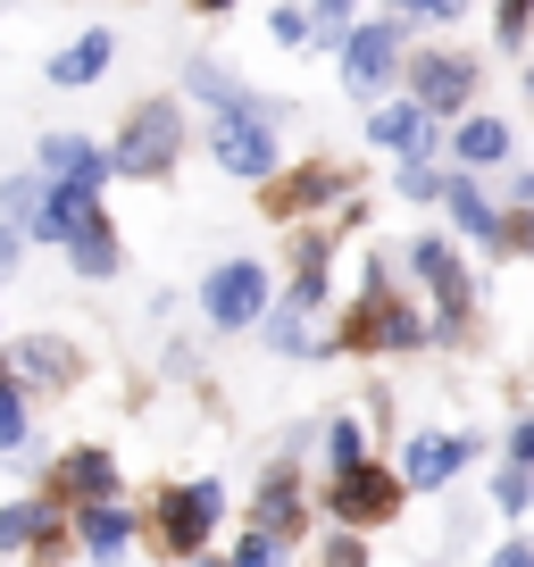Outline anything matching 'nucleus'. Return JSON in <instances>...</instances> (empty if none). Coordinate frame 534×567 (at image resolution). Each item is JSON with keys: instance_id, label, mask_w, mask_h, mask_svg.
I'll return each instance as SVG.
<instances>
[{"instance_id": "nucleus-33", "label": "nucleus", "mask_w": 534, "mask_h": 567, "mask_svg": "<svg viewBox=\"0 0 534 567\" xmlns=\"http://www.w3.org/2000/svg\"><path fill=\"white\" fill-rule=\"evenodd\" d=\"M493 509L501 517H526L534 509V467H517V460L501 467V476H493Z\"/></svg>"}, {"instance_id": "nucleus-4", "label": "nucleus", "mask_w": 534, "mask_h": 567, "mask_svg": "<svg viewBox=\"0 0 534 567\" xmlns=\"http://www.w3.org/2000/svg\"><path fill=\"white\" fill-rule=\"evenodd\" d=\"M410 25L392 18V9H376V18H359L351 34H342V51H335V75H342V92H351L359 109H376V101H392L401 92V68H410Z\"/></svg>"}, {"instance_id": "nucleus-6", "label": "nucleus", "mask_w": 534, "mask_h": 567, "mask_svg": "<svg viewBox=\"0 0 534 567\" xmlns=\"http://www.w3.org/2000/svg\"><path fill=\"white\" fill-rule=\"evenodd\" d=\"M401 92H410L434 125H460L468 109H484V59L451 51V42H427V51H410V68H401Z\"/></svg>"}, {"instance_id": "nucleus-19", "label": "nucleus", "mask_w": 534, "mask_h": 567, "mask_svg": "<svg viewBox=\"0 0 534 567\" xmlns=\"http://www.w3.org/2000/svg\"><path fill=\"white\" fill-rule=\"evenodd\" d=\"M250 526L276 534V543H301V534H309V493H301L292 467H267V476L250 484Z\"/></svg>"}, {"instance_id": "nucleus-23", "label": "nucleus", "mask_w": 534, "mask_h": 567, "mask_svg": "<svg viewBox=\"0 0 534 567\" xmlns=\"http://www.w3.org/2000/svg\"><path fill=\"white\" fill-rule=\"evenodd\" d=\"M134 534H143V517L125 509V501H92V509H75V543H84L92 567H117L125 550H134Z\"/></svg>"}, {"instance_id": "nucleus-31", "label": "nucleus", "mask_w": 534, "mask_h": 567, "mask_svg": "<svg viewBox=\"0 0 534 567\" xmlns=\"http://www.w3.org/2000/svg\"><path fill=\"white\" fill-rule=\"evenodd\" d=\"M42 193H51V176H42V167H9V176H0V217H9V226H18V217L34 209Z\"/></svg>"}, {"instance_id": "nucleus-5", "label": "nucleus", "mask_w": 534, "mask_h": 567, "mask_svg": "<svg viewBox=\"0 0 534 567\" xmlns=\"http://www.w3.org/2000/svg\"><path fill=\"white\" fill-rule=\"evenodd\" d=\"M226 484L217 476H184V484H160V501H151V550L160 559H201V550L217 543V517H226Z\"/></svg>"}, {"instance_id": "nucleus-14", "label": "nucleus", "mask_w": 534, "mask_h": 567, "mask_svg": "<svg viewBox=\"0 0 534 567\" xmlns=\"http://www.w3.org/2000/svg\"><path fill=\"white\" fill-rule=\"evenodd\" d=\"M0 359L18 368V384L34 392V401H42V392H75V384H84V351H75L68 334H9Z\"/></svg>"}, {"instance_id": "nucleus-39", "label": "nucleus", "mask_w": 534, "mask_h": 567, "mask_svg": "<svg viewBox=\"0 0 534 567\" xmlns=\"http://www.w3.org/2000/svg\"><path fill=\"white\" fill-rule=\"evenodd\" d=\"M484 567H534V543H501V550H493Z\"/></svg>"}, {"instance_id": "nucleus-2", "label": "nucleus", "mask_w": 534, "mask_h": 567, "mask_svg": "<svg viewBox=\"0 0 534 567\" xmlns=\"http://www.w3.org/2000/svg\"><path fill=\"white\" fill-rule=\"evenodd\" d=\"M184 142H193L184 101L176 92H143V101L117 117V134H109V176L117 184H176Z\"/></svg>"}, {"instance_id": "nucleus-35", "label": "nucleus", "mask_w": 534, "mask_h": 567, "mask_svg": "<svg viewBox=\"0 0 534 567\" xmlns=\"http://www.w3.org/2000/svg\"><path fill=\"white\" fill-rule=\"evenodd\" d=\"M25 226H9V217H0V292H9V284H18V267H25Z\"/></svg>"}, {"instance_id": "nucleus-34", "label": "nucleus", "mask_w": 534, "mask_h": 567, "mask_svg": "<svg viewBox=\"0 0 534 567\" xmlns=\"http://www.w3.org/2000/svg\"><path fill=\"white\" fill-rule=\"evenodd\" d=\"M285 559H292V543H276V534H259V526L234 543V567H285Z\"/></svg>"}, {"instance_id": "nucleus-29", "label": "nucleus", "mask_w": 534, "mask_h": 567, "mask_svg": "<svg viewBox=\"0 0 534 567\" xmlns=\"http://www.w3.org/2000/svg\"><path fill=\"white\" fill-rule=\"evenodd\" d=\"M526 42H534V0H493V51L526 59Z\"/></svg>"}, {"instance_id": "nucleus-40", "label": "nucleus", "mask_w": 534, "mask_h": 567, "mask_svg": "<svg viewBox=\"0 0 534 567\" xmlns=\"http://www.w3.org/2000/svg\"><path fill=\"white\" fill-rule=\"evenodd\" d=\"M184 9H193V18H209V25H217V18H234V9H243V0H184Z\"/></svg>"}, {"instance_id": "nucleus-9", "label": "nucleus", "mask_w": 534, "mask_h": 567, "mask_svg": "<svg viewBox=\"0 0 534 567\" xmlns=\"http://www.w3.org/2000/svg\"><path fill=\"white\" fill-rule=\"evenodd\" d=\"M184 101H201L209 117H267V125H292V117H301V101L259 92L243 68H226V59H184Z\"/></svg>"}, {"instance_id": "nucleus-30", "label": "nucleus", "mask_w": 534, "mask_h": 567, "mask_svg": "<svg viewBox=\"0 0 534 567\" xmlns=\"http://www.w3.org/2000/svg\"><path fill=\"white\" fill-rule=\"evenodd\" d=\"M309 34H318V9H301V0H276V9H267V42H276V51H309Z\"/></svg>"}, {"instance_id": "nucleus-11", "label": "nucleus", "mask_w": 534, "mask_h": 567, "mask_svg": "<svg viewBox=\"0 0 534 567\" xmlns=\"http://www.w3.org/2000/svg\"><path fill=\"white\" fill-rule=\"evenodd\" d=\"M401 501H410L401 467H376V460H359V467H342V476H326V509H335V526H351V534L392 526V517H401Z\"/></svg>"}, {"instance_id": "nucleus-36", "label": "nucleus", "mask_w": 534, "mask_h": 567, "mask_svg": "<svg viewBox=\"0 0 534 567\" xmlns=\"http://www.w3.org/2000/svg\"><path fill=\"white\" fill-rule=\"evenodd\" d=\"M326 567H368V534L335 526V534H326Z\"/></svg>"}, {"instance_id": "nucleus-12", "label": "nucleus", "mask_w": 534, "mask_h": 567, "mask_svg": "<svg viewBox=\"0 0 534 567\" xmlns=\"http://www.w3.org/2000/svg\"><path fill=\"white\" fill-rule=\"evenodd\" d=\"M368 151H384V159H451V125H434L427 109L410 101V92H392V101L368 109Z\"/></svg>"}, {"instance_id": "nucleus-38", "label": "nucleus", "mask_w": 534, "mask_h": 567, "mask_svg": "<svg viewBox=\"0 0 534 567\" xmlns=\"http://www.w3.org/2000/svg\"><path fill=\"white\" fill-rule=\"evenodd\" d=\"M501 200H510V209H534V167H510V193Z\"/></svg>"}, {"instance_id": "nucleus-43", "label": "nucleus", "mask_w": 534, "mask_h": 567, "mask_svg": "<svg viewBox=\"0 0 534 567\" xmlns=\"http://www.w3.org/2000/svg\"><path fill=\"white\" fill-rule=\"evenodd\" d=\"M526 259H534V217H526Z\"/></svg>"}, {"instance_id": "nucleus-20", "label": "nucleus", "mask_w": 534, "mask_h": 567, "mask_svg": "<svg viewBox=\"0 0 534 567\" xmlns=\"http://www.w3.org/2000/svg\"><path fill=\"white\" fill-rule=\"evenodd\" d=\"M476 451H484L476 434H410V451H401V484H410V493H443Z\"/></svg>"}, {"instance_id": "nucleus-26", "label": "nucleus", "mask_w": 534, "mask_h": 567, "mask_svg": "<svg viewBox=\"0 0 534 567\" xmlns=\"http://www.w3.org/2000/svg\"><path fill=\"white\" fill-rule=\"evenodd\" d=\"M443 184H451V159H392V193L410 209H443Z\"/></svg>"}, {"instance_id": "nucleus-24", "label": "nucleus", "mask_w": 534, "mask_h": 567, "mask_svg": "<svg viewBox=\"0 0 534 567\" xmlns=\"http://www.w3.org/2000/svg\"><path fill=\"white\" fill-rule=\"evenodd\" d=\"M92 200H101V193H75V184H51V193H42L34 209L18 217V226H25V243H34V250H68V234L84 226V209H92Z\"/></svg>"}, {"instance_id": "nucleus-28", "label": "nucleus", "mask_w": 534, "mask_h": 567, "mask_svg": "<svg viewBox=\"0 0 534 567\" xmlns=\"http://www.w3.org/2000/svg\"><path fill=\"white\" fill-rule=\"evenodd\" d=\"M359 460H368V425H359V409H335L326 417V476H342Z\"/></svg>"}, {"instance_id": "nucleus-1", "label": "nucleus", "mask_w": 534, "mask_h": 567, "mask_svg": "<svg viewBox=\"0 0 534 567\" xmlns=\"http://www.w3.org/2000/svg\"><path fill=\"white\" fill-rule=\"evenodd\" d=\"M401 267H410V292L434 309V342H468V334H476V318H484V284H476V267H468L460 234L418 226L410 243H401Z\"/></svg>"}, {"instance_id": "nucleus-3", "label": "nucleus", "mask_w": 534, "mask_h": 567, "mask_svg": "<svg viewBox=\"0 0 534 567\" xmlns=\"http://www.w3.org/2000/svg\"><path fill=\"white\" fill-rule=\"evenodd\" d=\"M368 193V159H342V151H301L276 176L259 184V217L267 226H309V217L342 209V200Z\"/></svg>"}, {"instance_id": "nucleus-41", "label": "nucleus", "mask_w": 534, "mask_h": 567, "mask_svg": "<svg viewBox=\"0 0 534 567\" xmlns=\"http://www.w3.org/2000/svg\"><path fill=\"white\" fill-rule=\"evenodd\" d=\"M318 9H335V18H359V9H368V0H318Z\"/></svg>"}, {"instance_id": "nucleus-7", "label": "nucleus", "mask_w": 534, "mask_h": 567, "mask_svg": "<svg viewBox=\"0 0 534 567\" xmlns=\"http://www.w3.org/2000/svg\"><path fill=\"white\" fill-rule=\"evenodd\" d=\"M276 309V276H267V259H217L209 276H201V318H209V334H250V326Z\"/></svg>"}, {"instance_id": "nucleus-17", "label": "nucleus", "mask_w": 534, "mask_h": 567, "mask_svg": "<svg viewBox=\"0 0 534 567\" xmlns=\"http://www.w3.org/2000/svg\"><path fill=\"white\" fill-rule=\"evenodd\" d=\"M451 167H468V176L517 167V125L501 117V109H468V117L451 125Z\"/></svg>"}, {"instance_id": "nucleus-22", "label": "nucleus", "mask_w": 534, "mask_h": 567, "mask_svg": "<svg viewBox=\"0 0 534 567\" xmlns=\"http://www.w3.org/2000/svg\"><path fill=\"white\" fill-rule=\"evenodd\" d=\"M376 351H392V359H410V351H434V309L418 301L410 284L376 301Z\"/></svg>"}, {"instance_id": "nucleus-13", "label": "nucleus", "mask_w": 534, "mask_h": 567, "mask_svg": "<svg viewBox=\"0 0 534 567\" xmlns=\"http://www.w3.org/2000/svg\"><path fill=\"white\" fill-rule=\"evenodd\" d=\"M443 217H451V234L460 243H476L484 259H510V209H501V193L484 176H468V167H451V184H443Z\"/></svg>"}, {"instance_id": "nucleus-25", "label": "nucleus", "mask_w": 534, "mask_h": 567, "mask_svg": "<svg viewBox=\"0 0 534 567\" xmlns=\"http://www.w3.org/2000/svg\"><path fill=\"white\" fill-rule=\"evenodd\" d=\"M59 517V501L51 493H25V501H9L0 509V559H18V550H34V534Z\"/></svg>"}, {"instance_id": "nucleus-8", "label": "nucleus", "mask_w": 534, "mask_h": 567, "mask_svg": "<svg viewBox=\"0 0 534 567\" xmlns=\"http://www.w3.org/2000/svg\"><path fill=\"white\" fill-rule=\"evenodd\" d=\"M201 142H209V167H217V176L250 184V193L292 159L285 125H267V117H209V134H201Z\"/></svg>"}, {"instance_id": "nucleus-27", "label": "nucleus", "mask_w": 534, "mask_h": 567, "mask_svg": "<svg viewBox=\"0 0 534 567\" xmlns=\"http://www.w3.org/2000/svg\"><path fill=\"white\" fill-rule=\"evenodd\" d=\"M25 434H34V392L18 384V368L0 359V451H18Z\"/></svg>"}, {"instance_id": "nucleus-16", "label": "nucleus", "mask_w": 534, "mask_h": 567, "mask_svg": "<svg viewBox=\"0 0 534 567\" xmlns=\"http://www.w3.org/2000/svg\"><path fill=\"white\" fill-rule=\"evenodd\" d=\"M34 167L51 184H75V193H109V142L101 134H75V125H59V134H42L34 142Z\"/></svg>"}, {"instance_id": "nucleus-37", "label": "nucleus", "mask_w": 534, "mask_h": 567, "mask_svg": "<svg viewBox=\"0 0 534 567\" xmlns=\"http://www.w3.org/2000/svg\"><path fill=\"white\" fill-rule=\"evenodd\" d=\"M510 460H517V467H534V409L510 425Z\"/></svg>"}, {"instance_id": "nucleus-42", "label": "nucleus", "mask_w": 534, "mask_h": 567, "mask_svg": "<svg viewBox=\"0 0 534 567\" xmlns=\"http://www.w3.org/2000/svg\"><path fill=\"white\" fill-rule=\"evenodd\" d=\"M193 567H234V550H201V559Z\"/></svg>"}, {"instance_id": "nucleus-15", "label": "nucleus", "mask_w": 534, "mask_h": 567, "mask_svg": "<svg viewBox=\"0 0 534 567\" xmlns=\"http://www.w3.org/2000/svg\"><path fill=\"white\" fill-rule=\"evenodd\" d=\"M42 493L59 501V509H92V501H117V451L109 443H75L51 460V476H42Z\"/></svg>"}, {"instance_id": "nucleus-10", "label": "nucleus", "mask_w": 534, "mask_h": 567, "mask_svg": "<svg viewBox=\"0 0 534 567\" xmlns=\"http://www.w3.org/2000/svg\"><path fill=\"white\" fill-rule=\"evenodd\" d=\"M335 259H342V234H335V217L285 226V301L318 318V309L335 301Z\"/></svg>"}, {"instance_id": "nucleus-21", "label": "nucleus", "mask_w": 534, "mask_h": 567, "mask_svg": "<svg viewBox=\"0 0 534 567\" xmlns=\"http://www.w3.org/2000/svg\"><path fill=\"white\" fill-rule=\"evenodd\" d=\"M68 267H75L84 284H117V276H125V243H117V217H109L101 200H92V209H84V226L68 234Z\"/></svg>"}, {"instance_id": "nucleus-18", "label": "nucleus", "mask_w": 534, "mask_h": 567, "mask_svg": "<svg viewBox=\"0 0 534 567\" xmlns=\"http://www.w3.org/2000/svg\"><path fill=\"white\" fill-rule=\"evenodd\" d=\"M109 68H117V25H84V34H68V42L51 51L42 84H59V92H92Z\"/></svg>"}, {"instance_id": "nucleus-32", "label": "nucleus", "mask_w": 534, "mask_h": 567, "mask_svg": "<svg viewBox=\"0 0 534 567\" xmlns=\"http://www.w3.org/2000/svg\"><path fill=\"white\" fill-rule=\"evenodd\" d=\"M384 9H392L401 25H460L476 0H384Z\"/></svg>"}]
</instances>
